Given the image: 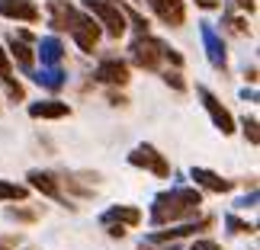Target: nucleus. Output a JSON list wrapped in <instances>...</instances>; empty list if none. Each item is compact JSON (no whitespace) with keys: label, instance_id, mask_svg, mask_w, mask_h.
Instances as JSON below:
<instances>
[{"label":"nucleus","instance_id":"nucleus-5","mask_svg":"<svg viewBox=\"0 0 260 250\" xmlns=\"http://www.w3.org/2000/svg\"><path fill=\"white\" fill-rule=\"evenodd\" d=\"M161 52H164V42L154 35H138L132 42V61L145 71H157L161 64Z\"/></svg>","mask_w":260,"mask_h":250},{"label":"nucleus","instance_id":"nucleus-8","mask_svg":"<svg viewBox=\"0 0 260 250\" xmlns=\"http://www.w3.org/2000/svg\"><path fill=\"white\" fill-rule=\"evenodd\" d=\"M212 225V218H199V222H183V225H177V228H167V231H154V234H148L145 237V244H174L177 237H189V234H199V231H206V228Z\"/></svg>","mask_w":260,"mask_h":250},{"label":"nucleus","instance_id":"nucleus-33","mask_svg":"<svg viewBox=\"0 0 260 250\" xmlns=\"http://www.w3.org/2000/svg\"><path fill=\"white\" fill-rule=\"evenodd\" d=\"M238 4H241V7L247 10V13H254V0H238Z\"/></svg>","mask_w":260,"mask_h":250},{"label":"nucleus","instance_id":"nucleus-1","mask_svg":"<svg viewBox=\"0 0 260 250\" xmlns=\"http://www.w3.org/2000/svg\"><path fill=\"white\" fill-rule=\"evenodd\" d=\"M48 10H52V29H68L81 52H93L96 42H100V32H103L93 16L74 10L64 0H48Z\"/></svg>","mask_w":260,"mask_h":250},{"label":"nucleus","instance_id":"nucleus-25","mask_svg":"<svg viewBox=\"0 0 260 250\" xmlns=\"http://www.w3.org/2000/svg\"><path fill=\"white\" fill-rule=\"evenodd\" d=\"M10 218H19V222H36V212H29V208H7Z\"/></svg>","mask_w":260,"mask_h":250},{"label":"nucleus","instance_id":"nucleus-9","mask_svg":"<svg viewBox=\"0 0 260 250\" xmlns=\"http://www.w3.org/2000/svg\"><path fill=\"white\" fill-rule=\"evenodd\" d=\"M93 81L109 84V87H122V84H128V67H125V61H119V58H103L93 71Z\"/></svg>","mask_w":260,"mask_h":250},{"label":"nucleus","instance_id":"nucleus-6","mask_svg":"<svg viewBox=\"0 0 260 250\" xmlns=\"http://www.w3.org/2000/svg\"><path fill=\"white\" fill-rule=\"evenodd\" d=\"M196 93H199V99H203V106H206V113L212 116V122H215V128L222 135H232L235 132V116L228 113V109L218 103V96L212 93L209 87H196Z\"/></svg>","mask_w":260,"mask_h":250},{"label":"nucleus","instance_id":"nucleus-7","mask_svg":"<svg viewBox=\"0 0 260 250\" xmlns=\"http://www.w3.org/2000/svg\"><path fill=\"white\" fill-rule=\"evenodd\" d=\"M199 35H203V45H206V58L215 71H225L228 67V52H225V42L222 35L212 29V23H199Z\"/></svg>","mask_w":260,"mask_h":250},{"label":"nucleus","instance_id":"nucleus-18","mask_svg":"<svg viewBox=\"0 0 260 250\" xmlns=\"http://www.w3.org/2000/svg\"><path fill=\"white\" fill-rule=\"evenodd\" d=\"M29 77H32L39 87H48V90H61L64 81H68L61 67H42V71H36V74H29Z\"/></svg>","mask_w":260,"mask_h":250},{"label":"nucleus","instance_id":"nucleus-2","mask_svg":"<svg viewBox=\"0 0 260 250\" xmlns=\"http://www.w3.org/2000/svg\"><path fill=\"white\" fill-rule=\"evenodd\" d=\"M203 193L199 189H186V186H174L171 193H157L151 202V225H167V222H180L199 212Z\"/></svg>","mask_w":260,"mask_h":250},{"label":"nucleus","instance_id":"nucleus-32","mask_svg":"<svg viewBox=\"0 0 260 250\" xmlns=\"http://www.w3.org/2000/svg\"><path fill=\"white\" fill-rule=\"evenodd\" d=\"M106 99H109V103H113V106H119V103H125V96H122V93H109Z\"/></svg>","mask_w":260,"mask_h":250},{"label":"nucleus","instance_id":"nucleus-14","mask_svg":"<svg viewBox=\"0 0 260 250\" xmlns=\"http://www.w3.org/2000/svg\"><path fill=\"white\" fill-rule=\"evenodd\" d=\"M39 61H42V67H61V61H64V45H61V39L45 35L42 42H39Z\"/></svg>","mask_w":260,"mask_h":250},{"label":"nucleus","instance_id":"nucleus-17","mask_svg":"<svg viewBox=\"0 0 260 250\" xmlns=\"http://www.w3.org/2000/svg\"><path fill=\"white\" fill-rule=\"evenodd\" d=\"M7 45H10V58L23 67L26 74H32V64H36V55H32V48H26V42L23 39H16L13 32H10V39H7Z\"/></svg>","mask_w":260,"mask_h":250},{"label":"nucleus","instance_id":"nucleus-12","mask_svg":"<svg viewBox=\"0 0 260 250\" xmlns=\"http://www.w3.org/2000/svg\"><path fill=\"white\" fill-rule=\"evenodd\" d=\"M148 7H151L157 13V19H164L167 26H183V19H186L183 0H148Z\"/></svg>","mask_w":260,"mask_h":250},{"label":"nucleus","instance_id":"nucleus-3","mask_svg":"<svg viewBox=\"0 0 260 250\" xmlns=\"http://www.w3.org/2000/svg\"><path fill=\"white\" fill-rule=\"evenodd\" d=\"M84 7L90 10V16L100 23V29H103L106 35L119 39L125 32V13L119 10L116 0H84Z\"/></svg>","mask_w":260,"mask_h":250},{"label":"nucleus","instance_id":"nucleus-11","mask_svg":"<svg viewBox=\"0 0 260 250\" xmlns=\"http://www.w3.org/2000/svg\"><path fill=\"white\" fill-rule=\"evenodd\" d=\"M0 16L16 19V23H36L39 7L32 4V0H0Z\"/></svg>","mask_w":260,"mask_h":250},{"label":"nucleus","instance_id":"nucleus-29","mask_svg":"<svg viewBox=\"0 0 260 250\" xmlns=\"http://www.w3.org/2000/svg\"><path fill=\"white\" fill-rule=\"evenodd\" d=\"M238 208H254L257 205V189H254V193L251 196H244V199H238V202H235Z\"/></svg>","mask_w":260,"mask_h":250},{"label":"nucleus","instance_id":"nucleus-23","mask_svg":"<svg viewBox=\"0 0 260 250\" xmlns=\"http://www.w3.org/2000/svg\"><path fill=\"white\" fill-rule=\"evenodd\" d=\"M119 10H122V13H125L128 19H132V26H135V32H138V35H148V23H145V19L135 13V10H125V7H119Z\"/></svg>","mask_w":260,"mask_h":250},{"label":"nucleus","instance_id":"nucleus-26","mask_svg":"<svg viewBox=\"0 0 260 250\" xmlns=\"http://www.w3.org/2000/svg\"><path fill=\"white\" fill-rule=\"evenodd\" d=\"M0 77H13V61H10V55L0 48Z\"/></svg>","mask_w":260,"mask_h":250},{"label":"nucleus","instance_id":"nucleus-24","mask_svg":"<svg viewBox=\"0 0 260 250\" xmlns=\"http://www.w3.org/2000/svg\"><path fill=\"white\" fill-rule=\"evenodd\" d=\"M161 77H164V84H167V87H174V90H177V93H180V90H186V81H183V77H180L177 71H164Z\"/></svg>","mask_w":260,"mask_h":250},{"label":"nucleus","instance_id":"nucleus-16","mask_svg":"<svg viewBox=\"0 0 260 250\" xmlns=\"http://www.w3.org/2000/svg\"><path fill=\"white\" fill-rule=\"evenodd\" d=\"M29 186L39 189L42 196L55 199V202H61V189H58V180L52 173H45V170H29Z\"/></svg>","mask_w":260,"mask_h":250},{"label":"nucleus","instance_id":"nucleus-21","mask_svg":"<svg viewBox=\"0 0 260 250\" xmlns=\"http://www.w3.org/2000/svg\"><path fill=\"white\" fill-rule=\"evenodd\" d=\"M225 225H228V231H232V234H244V231H254V225L241 222L238 215H225Z\"/></svg>","mask_w":260,"mask_h":250},{"label":"nucleus","instance_id":"nucleus-20","mask_svg":"<svg viewBox=\"0 0 260 250\" xmlns=\"http://www.w3.org/2000/svg\"><path fill=\"white\" fill-rule=\"evenodd\" d=\"M241 125H244V138H247V141H251V145H260V132H257V125H260V122H257V119H254V116H251V119L244 116V119H241Z\"/></svg>","mask_w":260,"mask_h":250},{"label":"nucleus","instance_id":"nucleus-27","mask_svg":"<svg viewBox=\"0 0 260 250\" xmlns=\"http://www.w3.org/2000/svg\"><path fill=\"white\" fill-rule=\"evenodd\" d=\"M161 58H164V61H171L174 67H180V64H183V55H180V52H174V48H167V45H164Z\"/></svg>","mask_w":260,"mask_h":250},{"label":"nucleus","instance_id":"nucleus-13","mask_svg":"<svg viewBox=\"0 0 260 250\" xmlns=\"http://www.w3.org/2000/svg\"><path fill=\"white\" fill-rule=\"evenodd\" d=\"M189 176H193L196 186L209 189V193H228V189H232V180L218 176V173H212V170H206V167H193V170H189Z\"/></svg>","mask_w":260,"mask_h":250},{"label":"nucleus","instance_id":"nucleus-22","mask_svg":"<svg viewBox=\"0 0 260 250\" xmlns=\"http://www.w3.org/2000/svg\"><path fill=\"white\" fill-rule=\"evenodd\" d=\"M0 81H4V87H7V96H10V99H16V103H19V99H26V90L19 87V84L13 81V77H0Z\"/></svg>","mask_w":260,"mask_h":250},{"label":"nucleus","instance_id":"nucleus-34","mask_svg":"<svg viewBox=\"0 0 260 250\" xmlns=\"http://www.w3.org/2000/svg\"><path fill=\"white\" fill-rule=\"evenodd\" d=\"M0 250H13V241H10V237H7V241H0Z\"/></svg>","mask_w":260,"mask_h":250},{"label":"nucleus","instance_id":"nucleus-4","mask_svg":"<svg viewBox=\"0 0 260 250\" xmlns=\"http://www.w3.org/2000/svg\"><path fill=\"white\" fill-rule=\"evenodd\" d=\"M128 164L138 167V170H148V173H154L161 180L171 176V164H167V157L154 145H138L135 151H128Z\"/></svg>","mask_w":260,"mask_h":250},{"label":"nucleus","instance_id":"nucleus-28","mask_svg":"<svg viewBox=\"0 0 260 250\" xmlns=\"http://www.w3.org/2000/svg\"><path fill=\"white\" fill-rule=\"evenodd\" d=\"M189 250H222V247H218L215 241H206V237H203V241H193V244H189Z\"/></svg>","mask_w":260,"mask_h":250},{"label":"nucleus","instance_id":"nucleus-30","mask_svg":"<svg viewBox=\"0 0 260 250\" xmlns=\"http://www.w3.org/2000/svg\"><path fill=\"white\" fill-rule=\"evenodd\" d=\"M241 99H244V103H257V90H254V87H251V90L244 87V90H241Z\"/></svg>","mask_w":260,"mask_h":250},{"label":"nucleus","instance_id":"nucleus-10","mask_svg":"<svg viewBox=\"0 0 260 250\" xmlns=\"http://www.w3.org/2000/svg\"><path fill=\"white\" fill-rule=\"evenodd\" d=\"M138 222H142V212L135 205H113L100 215V225H106V228H113V225L116 228H135Z\"/></svg>","mask_w":260,"mask_h":250},{"label":"nucleus","instance_id":"nucleus-15","mask_svg":"<svg viewBox=\"0 0 260 250\" xmlns=\"http://www.w3.org/2000/svg\"><path fill=\"white\" fill-rule=\"evenodd\" d=\"M29 116L32 119H64V116H71V106L61 103V99H42V103L29 106Z\"/></svg>","mask_w":260,"mask_h":250},{"label":"nucleus","instance_id":"nucleus-31","mask_svg":"<svg viewBox=\"0 0 260 250\" xmlns=\"http://www.w3.org/2000/svg\"><path fill=\"white\" fill-rule=\"evenodd\" d=\"M138 250H180V247H177V244H171V247H157V244H145V241H142V244H138Z\"/></svg>","mask_w":260,"mask_h":250},{"label":"nucleus","instance_id":"nucleus-19","mask_svg":"<svg viewBox=\"0 0 260 250\" xmlns=\"http://www.w3.org/2000/svg\"><path fill=\"white\" fill-rule=\"evenodd\" d=\"M29 189L16 186V183H0V202H26Z\"/></svg>","mask_w":260,"mask_h":250}]
</instances>
